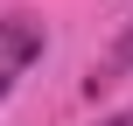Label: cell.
I'll return each mask as SVG.
<instances>
[{"label":"cell","instance_id":"7a4b0ae2","mask_svg":"<svg viewBox=\"0 0 133 126\" xmlns=\"http://www.w3.org/2000/svg\"><path fill=\"white\" fill-rule=\"evenodd\" d=\"M112 70H133V21L119 28V42H112Z\"/></svg>","mask_w":133,"mask_h":126},{"label":"cell","instance_id":"6da1fadb","mask_svg":"<svg viewBox=\"0 0 133 126\" xmlns=\"http://www.w3.org/2000/svg\"><path fill=\"white\" fill-rule=\"evenodd\" d=\"M49 49V35H42V21H28V14H14V21H0V98L35 70V56Z\"/></svg>","mask_w":133,"mask_h":126},{"label":"cell","instance_id":"3957f363","mask_svg":"<svg viewBox=\"0 0 133 126\" xmlns=\"http://www.w3.org/2000/svg\"><path fill=\"white\" fill-rule=\"evenodd\" d=\"M98 126H133V105H126V112H112V119H98Z\"/></svg>","mask_w":133,"mask_h":126}]
</instances>
